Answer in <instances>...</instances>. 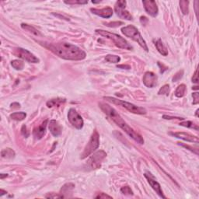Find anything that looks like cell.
Here are the masks:
<instances>
[{
    "mask_svg": "<svg viewBox=\"0 0 199 199\" xmlns=\"http://www.w3.org/2000/svg\"><path fill=\"white\" fill-rule=\"evenodd\" d=\"M13 54L16 55L17 57H19L20 58L25 60L30 63H38L40 60L37 58L36 56L34 54H32L30 51L28 50L24 49L22 48H14L13 51Z\"/></svg>",
    "mask_w": 199,
    "mask_h": 199,
    "instance_id": "cell-8",
    "label": "cell"
},
{
    "mask_svg": "<svg viewBox=\"0 0 199 199\" xmlns=\"http://www.w3.org/2000/svg\"><path fill=\"white\" fill-rule=\"evenodd\" d=\"M53 15H54V16H55V17H60V18L65 19V20H69V18H67V17H64V16H61V15H59V14H55V13H53Z\"/></svg>",
    "mask_w": 199,
    "mask_h": 199,
    "instance_id": "cell-43",
    "label": "cell"
},
{
    "mask_svg": "<svg viewBox=\"0 0 199 199\" xmlns=\"http://www.w3.org/2000/svg\"><path fill=\"white\" fill-rule=\"evenodd\" d=\"M169 135L176 137L177 138H181V139L184 140V141H189V142H195V143L197 144L199 141L197 137L190 135V134L186 133V132H169Z\"/></svg>",
    "mask_w": 199,
    "mask_h": 199,
    "instance_id": "cell-14",
    "label": "cell"
},
{
    "mask_svg": "<svg viewBox=\"0 0 199 199\" xmlns=\"http://www.w3.org/2000/svg\"><path fill=\"white\" fill-rule=\"evenodd\" d=\"M15 152L10 148H6L1 152V156L2 158L5 159H13L15 157Z\"/></svg>",
    "mask_w": 199,
    "mask_h": 199,
    "instance_id": "cell-22",
    "label": "cell"
},
{
    "mask_svg": "<svg viewBox=\"0 0 199 199\" xmlns=\"http://www.w3.org/2000/svg\"><path fill=\"white\" fill-rule=\"evenodd\" d=\"M154 43L156 49L158 50V51L162 54V55L163 56L168 55L167 48H166V47H165V45H163L161 39H158V40H156V41H154Z\"/></svg>",
    "mask_w": 199,
    "mask_h": 199,
    "instance_id": "cell-19",
    "label": "cell"
},
{
    "mask_svg": "<svg viewBox=\"0 0 199 199\" xmlns=\"http://www.w3.org/2000/svg\"><path fill=\"white\" fill-rule=\"evenodd\" d=\"M8 177V175L6 174V173H2V174L0 175V178H1V180L3 179L4 177Z\"/></svg>",
    "mask_w": 199,
    "mask_h": 199,
    "instance_id": "cell-45",
    "label": "cell"
},
{
    "mask_svg": "<svg viewBox=\"0 0 199 199\" xmlns=\"http://www.w3.org/2000/svg\"><path fill=\"white\" fill-rule=\"evenodd\" d=\"M140 21H141V23H142V24L145 25L147 22H148V19L145 17H140Z\"/></svg>",
    "mask_w": 199,
    "mask_h": 199,
    "instance_id": "cell-40",
    "label": "cell"
},
{
    "mask_svg": "<svg viewBox=\"0 0 199 199\" xmlns=\"http://www.w3.org/2000/svg\"><path fill=\"white\" fill-rule=\"evenodd\" d=\"M117 68H122V69H131L130 66H126V65H121V66H117Z\"/></svg>",
    "mask_w": 199,
    "mask_h": 199,
    "instance_id": "cell-42",
    "label": "cell"
},
{
    "mask_svg": "<svg viewBox=\"0 0 199 199\" xmlns=\"http://www.w3.org/2000/svg\"><path fill=\"white\" fill-rule=\"evenodd\" d=\"M11 66L17 70H22L24 67V63L21 60L16 59L11 62Z\"/></svg>",
    "mask_w": 199,
    "mask_h": 199,
    "instance_id": "cell-25",
    "label": "cell"
},
{
    "mask_svg": "<svg viewBox=\"0 0 199 199\" xmlns=\"http://www.w3.org/2000/svg\"><path fill=\"white\" fill-rule=\"evenodd\" d=\"M121 30L122 34L125 36L128 37V38L133 40L134 41L137 42L141 48H143V50H145V51H149L146 42L143 39V38L141 37V34L139 33L138 30L135 26H133V25H129V26H124V27L121 28Z\"/></svg>",
    "mask_w": 199,
    "mask_h": 199,
    "instance_id": "cell-4",
    "label": "cell"
},
{
    "mask_svg": "<svg viewBox=\"0 0 199 199\" xmlns=\"http://www.w3.org/2000/svg\"><path fill=\"white\" fill-rule=\"evenodd\" d=\"M41 45L51 51L57 56L66 60L80 61L86 58V52L76 45L66 42L60 43H46L39 42Z\"/></svg>",
    "mask_w": 199,
    "mask_h": 199,
    "instance_id": "cell-1",
    "label": "cell"
},
{
    "mask_svg": "<svg viewBox=\"0 0 199 199\" xmlns=\"http://www.w3.org/2000/svg\"><path fill=\"white\" fill-rule=\"evenodd\" d=\"M142 3H143L145 10L149 15L153 17H156V16L158 15L159 10L157 5H156V2L155 1H153V0H143Z\"/></svg>",
    "mask_w": 199,
    "mask_h": 199,
    "instance_id": "cell-12",
    "label": "cell"
},
{
    "mask_svg": "<svg viewBox=\"0 0 199 199\" xmlns=\"http://www.w3.org/2000/svg\"><path fill=\"white\" fill-rule=\"evenodd\" d=\"M169 86L166 84V85H164V86H163V87L159 90L158 94H160V95L168 96L169 95Z\"/></svg>",
    "mask_w": 199,
    "mask_h": 199,
    "instance_id": "cell-30",
    "label": "cell"
},
{
    "mask_svg": "<svg viewBox=\"0 0 199 199\" xmlns=\"http://www.w3.org/2000/svg\"><path fill=\"white\" fill-rule=\"evenodd\" d=\"M21 134L25 137V138H27V137L30 135V132H29V131H28L27 129H26V125H23V126H22Z\"/></svg>",
    "mask_w": 199,
    "mask_h": 199,
    "instance_id": "cell-35",
    "label": "cell"
},
{
    "mask_svg": "<svg viewBox=\"0 0 199 199\" xmlns=\"http://www.w3.org/2000/svg\"><path fill=\"white\" fill-rule=\"evenodd\" d=\"M186 90H187V87L186 86L184 85V84H181L179 86H177V88L176 89V91H175V96L177 97H183L185 94H186Z\"/></svg>",
    "mask_w": 199,
    "mask_h": 199,
    "instance_id": "cell-23",
    "label": "cell"
},
{
    "mask_svg": "<svg viewBox=\"0 0 199 199\" xmlns=\"http://www.w3.org/2000/svg\"><path fill=\"white\" fill-rule=\"evenodd\" d=\"M45 197L46 198H65L64 196L60 194V193H58V194H54V193L50 194L49 193L48 194L45 195Z\"/></svg>",
    "mask_w": 199,
    "mask_h": 199,
    "instance_id": "cell-31",
    "label": "cell"
},
{
    "mask_svg": "<svg viewBox=\"0 0 199 199\" xmlns=\"http://www.w3.org/2000/svg\"><path fill=\"white\" fill-rule=\"evenodd\" d=\"M106 156H107V154H106V153L104 150H100V151L97 152L94 155H92L90 158L89 159V160L86 163V168L88 170L100 168L101 162L104 160Z\"/></svg>",
    "mask_w": 199,
    "mask_h": 199,
    "instance_id": "cell-7",
    "label": "cell"
},
{
    "mask_svg": "<svg viewBox=\"0 0 199 199\" xmlns=\"http://www.w3.org/2000/svg\"><path fill=\"white\" fill-rule=\"evenodd\" d=\"M66 100L64 98H54V99H51L50 101H48L47 102V107H49V108H51L53 107H58V106L62 105L64 103H66Z\"/></svg>",
    "mask_w": 199,
    "mask_h": 199,
    "instance_id": "cell-20",
    "label": "cell"
},
{
    "mask_svg": "<svg viewBox=\"0 0 199 199\" xmlns=\"http://www.w3.org/2000/svg\"><path fill=\"white\" fill-rule=\"evenodd\" d=\"M90 11L95 15L104 18H110L113 15V10L110 7H105L103 9H90Z\"/></svg>",
    "mask_w": 199,
    "mask_h": 199,
    "instance_id": "cell-17",
    "label": "cell"
},
{
    "mask_svg": "<svg viewBox=\"0 0 199 199\" xmlns=\"http://www.w3.org/2000/svg\"><path fill=\"white\" fill-rule=\"evenodd\" d=\"M26 117L25 112H15L10 114V118L15 121H23Z\"/></svg>",
    "mask_w": 199,
    "mask_h": 199,
    "instance_id": "cell-24",
    "label": "cell"
},
{
    "mask_svg": "<svg viewBox=\"0 0 199 199\" xmlns=\"http://www.w3.org/2000/svg\"><path fill=\"white\" fill-rule=\"evenodd\" d=\"M99 145H100V135H99L97 130H94L92 135H91L89 142H88L87 145H86V147L84 149L83 153L81 155L80 158L82 159V160L86 159L87 156H89L90 155L92 154L96 149H98Z\"/></svg>",
    "mask_w": 199,
    "mask_h": 199,
    "instance_id": "cell-6",
    "label": "cell"
},
{
    "mask_svg": "<svg viewBox=\"0 0 199 199\" xmlns=\"http://www.w3.org/2000/svg\"><path fill=\"white\" fill-rule=\"evenodd\" d=\"M21 27L23 28V30H26V31L30 32V33L33 34L35 36H41V34L39 30H38L35 27L32 26L31 25L26 24V23H22Z\"/></svg>",
    "mask_w": 199,
    "mask_h": 199,
    "instance_id": "cell-21",
    "label": "cell"
},
{
    "mask_svg": "<svg viewBox=\"0 0 199 199\" xmlns=\"http://www.w3.org/2000/svg\"><path fill=\"white\" fill-rule=\"evenodd\" d=\"M104 98L105 99V100H107V101H109V102L112 103V104L124 107V108L128 110L129 112H131V113H136V114H145V113H147L146 110H145L144 107H138V106L135 105V104H131V103L126 102V101L118 100V99H116L114 98V97H104Z\"/></svg>",
    "mask_w": 199,
    "mask_h": 199,
    "instance_id": "cell-5",
    "label": "cell"
},
{
    "mask_svg": "<svg viewBox=\"0 0 199 199\" xmlns=\"http://www.w3.org/2000/svg\"><path fill=\"white\" fill-rule=\"evenodd\" d=\"M192 97L193 98H194V102H193V104H197L199 102V94L198 93L196 92V93H194V94H192Z\"/></svg>",
    "mask_w": 199,
    "mask_h": 199,
    "instance_id": "cell-37",
    "label": "cell"
},
{
    "mask_svg": "<svg viewBox=\"0 0 199 199\" xmlns=\"http://www.w3.org/2000/svg\"><path fill=\"white\" fill-rule=\"evenodd\" d=\"M183 75H184V71H179V72L177 73L176 75H174V76H173V82H177V81H178L179 79H181V78H182Z\"/></svg>",
    "mask_w": 199,
    "mask_h": 199,
    "instance_id": "cell-33",
    "label": "cell"
},
{
    "mask_svg": "<svg viewBox=\"0 0 199 199\" xmlns=\"http://www.w3.org/2000/svg\"><path fill=\"white\" fill-rule=\"evenodd\" d=\"M10 106H11V108L13 109H17L20 107V104H18V103H13Z\"/></svg>",
    "mask_w": 199,
    "mask_h": 199,
    "instance_id": "cell-41",
    "label": "cell"
},
{
    "mask_svg": "<svg viewBox=\"0 0 199 199\" xmlns=\"http://www.w3.org/2000/svg\"><path fill=\"white\" fill-rule=\"evenodd\" d=\"M197 113H198V109H197V110H196V113H195L196 117H197V116H198V115H197Z\"/></svg>",
    "mask_w": 199,
    "mask_h": 199,
    "instance_id": "cell-46",
    "label": "cell"
},
{
    "mask_svg": "<svg viewBox=\"0 0 199 199\" xmlns=\"http://www.w3.org/2000/svg\"><path fill=\"white\" fill-rule=\"evenodd\" d=\"M126 1H124V0L117 1L115 3V6H114V10H115V13H117V15L120 18L127 20H132V16L125 9L126 8Z\"/></svg>",
    "mask_w": 199,
    "mask_h": 199,
    "instance_id": "cell-10",
    "label": "cell"
},
{
    "mask_svg": "<svg viewBox=\"0 0 199 199\" xmlns=\"http://www.w3.org/2000/svg\"><path fill=\"white\" fill-rule=\"evenodd\" d=\"M121 192L125 195H133V191L131 189L130 187L125 186L121 188Z\"/></svg>",
    "mask_w": 199,
    "mask_h": 199,
    "instance_id": "cell-29",
    "label": "cell"
},
{
    "mask_svg": "<svg viewBox=\"0 0 199 199\" xmlns=\"http://www.w3.org/2000/svg\"><path fill=\"white\" fill-rule=\"evenodd\" d=\"M180 125L184 127H187V128H190V129H194L195 130H198V127H197V125H195L194 123H193L192 121H184L181 122L180 123Z\"/></svg>",
    "mask_w": 199,
    "mask_h": 199,
    "instance_id": "cell-27",
    "label": "cell"
},
{
    "mask_svg": "<svg viewBox=\"0 0 199 199\" xmlns=\"http://www.w3.org/2000/svg\"><path fill=\"white\" fill-rule=\"evenodd\" d=\"M158 77L153 72H146L142 78L143 83L146 87L153 88L157 85Z\"/></svg>",
    "mask_w": 199,
    "mask_h": 199,
    "instance_id": "cell-13",
    "label": "cell"
},
{
    "mask_svg": "<svg viewBox=\"0 0 199 199\" xmlns=\"http://www.w3.org/2000/svg\"><path fill=\"white\" fill-rule=\"evenodd\" d=\"M163 117L164 119H178V120H184V118L182 117H169V116L163 115Z\"/></svg>",
    "mask_w": 199,
    "mask_h": 199,
    "instance_id": "cell-39",
    "label": "cell"
},
{
    "mask_svg": "<svg viewBox=\"0 0 199 199\" xmlns=\"http://www.w3.org/2000/svg\"><path fill=\"white\" fill-rule=\"evenodd\" d=\"M96 34H100L101 36L104 37V38H107V39L110 40L111 41H113V44L116 45L117 47H118L119 48H121V49H126V50H132L133 48H132V45L125 39V38H122L121 36L118 34H116L110 33V32L106 31V30H95Z\"/></svg>",
    "mask_w": 199,
    "mask_h": 199,
    "instance_id": "cell-3",
    "label": "cell"
},
{
    "mask_svg": "<svg viewBox=\"0 0 199 199\" xmlns=\"http://www.w3.org/2000/svg\"><path fill=\"white\" fill-rule=\"evenodd\" d=\"M144 176H145V177L147 179V181H148L149 184L150 186L152 187V188L156 191V193H157V194L160 195L161 197H163V198H166V196L163 194V191H162L161 189L160 184L154 179L153 175L150 173H145Z\"/></svg>",
    "mask_w": 199,
    "mask_h": 199,
    "instance_id": "cell-11",
    "label": "cell"
},
{
    "mask_svg": "<svg viewBox=\"0 0 199 199\" xmlns=\"http://www.w3.org/2000/svg\"><path fill=\"white\" fill-rule=\"evenodd\" d=\"M75 188V184H73V183H67L65 185H63L62 188H61V191H60V194H62L65 197H69V194H72V191Z\"/></svg>",
    "mask_w": 199,
    "mask_h": 199,
    "instance_id": "cell-18",
    "label": "cell"
},
{
    "mask_svg": "<svg viewBox=\"0 0 199 199\" xmlns=\"http://www.w3.org/2000/svg\"><path fill=\"white\" fill-rule=\"evenodd\" d=\"M95 198H100V199L110 198V199H111L112 197L110 195H107V194H106L105 193H99L97 195L95 196Z\"/></svg>",
    "mask_w": 199,
    "mask_h": 199,
    "instance_id": "cell-36",
    "label": "cell"
},
{
    "mask_svg": "<svg viewBox=\"0 0 199 199\" xmlns=\"http://www.w3.org/2000/svg\"><path fill=\"white\" fill-rule=\"evenodd\" d=\"M188 4H189L188 1H181L180 2L181 10L184 15H186L188 13Z\"/></svg>",
    "mask_w": 199,
    "mask_h": 199,
    "instance_id": "cell-28",
    "label": "cell"
},
{
    "mask_svg": "<svg viewBox=\"0 0 199 199\" xmlns=\"http://www.w3.org/2000/svg\"><path fill=\"white\" fill-rule=\"evenodd\" d=\"M0 192H1V193H0V196H1V197H2V196L3 195V194H6L7 193L6 191H4V190H2V189L0 190Z\"/></svg>",
    "mask_w": 199,
    "mask_h": 199,
    "instance_id": "cell-44",
    "label": "cell"
},
{
    "mask_svg": "<svg viewBox=\"0 0 199 199\" xmlns=\"http://www.w3.org/2000/svg\"><path fill=\"white\" fill-rule=\"evenodd\" d=\"M48 124V120L46 119L45 121H44L41 125H39L38 127H36L33 131V135L35 138V139L39 140L41 138H42L44 137V135L46 133V128L47 125Z\"/></svg>",
    "mask_w": 199,
    "mask_h": 199,
    "instance_id": "cell-15",
    "label": "cell"
},
{
    "mask_svg": "<svg viewBox=\"0 0 199 199\" xmlns=\"http://www.w3.org/2000/svg\"><path fill=\"white\" fill-rule=\"evenodd\" d=\"M48 129L53 136L54 137H58L62 132V127L60 125L59 122L56 120L50 121V123L48 124Z\"/></svg>",
    "mask_w": 199,
    "mask_h": 199,
    "instance_id": "cell-16",
    "label": "cell"
},
{
    "mask_svg": "<svg viewBox=\"0 0 199 199\" xmlns=\"http://www.w3.org/2000/svg\"><path fill=\"white\" fill-rule=\"evenodd\" d=\"M99 107H101V110L113 121L117 126H119L124 132H126L132 139L135 140L136 142L139 144L144 143L143 138L138 133L134 131L132 128H131L126 122L125 121L123 118L121 117V115L117 112V110L112 107H110L109 104H105V103H100Z\"/></svg>",
    "mask_w": 199,
    "mask_h": 199,
    "instance_id": "cell-2",
    "label": "cell"
},
{
    "mask_svg": "<svg viewBox=\"0 0 199 199\" xmlns=\"http://www.w3.org/2000/svg\"><path fill=\"white\" fill-rule=\"evenodd\" d=\"M105 24L106 26H109V27H117V26L123 24V23L122 22H111V23H105Z\"/></svg>",
    "mask_w": 199,
    "mask_h": 199,
    "instance_id": "cell-34",
    "label": "cell"
},
{
    "mask_svg": "<svg viewBox=\"0 0 199 199\" xmlns=\"http://www.w3.org/2000/svg\"><path fill=\"white\" fill-rule=\"evenodd\" d=\"M197 72H198L197 69H196L195 73H194V76L192 77V82H194V83H197V81H198V79H197Z\"/></svg>",
    "mask_w": 199,
    "mask_h": 199,
    "instance_id": "cell-38",
    "label": "cell"
},
{
    "mask_svg": "<svg viewBox=\"0 0 199 199\" xmlns=\"http://www.w3.org/2000/svg\"><path fill=\"white\" fill-rule=\"evenodd\" d=\"M68 120L76 129L79 130V129H82L84 125L83 119L74 108L69 109V112H68Z\"/></svg>",
    "mask_w": 199,
    "mask_h": 199,
    "instance_id": "cell-9",
    "label": "cell"
},
{
    "mask_svg": "<svg viewBox=\"0 0 199 199\" xmlns=\"http://www.w3.org/2000/svg\"><path fill=\"white\" fill-rule=\"evenodd\" d=\"M105 60L110 63H117L121 61L120 56L114 55V54H107L105 57Z\"/></svg>",
    "mask_w": 199,
    "mask_h": 199,
    "instance_id": "cell-26",
    "label": "cell"
},
{
    "mask_svg": "<svg viewBox=\"0 0 199 199\" xmlns=\"http://www.w3.org/2000/svg\"><path fill=\"white\" fill-rule=\"evenodd\" d=\"M65 3L69 4V5H75V4H79V5H83V4L88 3V1H65Z\"/></svg>",
    "mask_w": 199,
    "mask_h": 199,
    "instance_id": "cell-32",
    "label": "cell"
}]
</instances>
